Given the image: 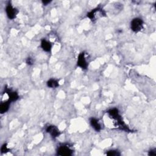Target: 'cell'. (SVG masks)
<instances>
[{
    "instance_id": "1",
    "label": "cell",
    "mask_w": 156,
    "mask_h": 156,
    "mask_svg": "<svg viewBox=\"0 0 156 156\" xmlns=\"http://www.w3.org/2000/svg\"><path fill=\"white\" fill-rule=\"evenodd\" d=\"M107 113L109 115L110 118H112L114 122H116V126H117L119 129L127 132L130 131L129 128L125 125V123L123 121L122 117L120 114H119L118 110L117 109H116V108L111 109L108 111Z\"/></svg>"
},
{
    "instance_id": "2",
    "label": "cell",
    "mask_w": 156,
    "mask_h": 156,
    "mask_svg": "<svg viewBox=\"0 0 156 156\" xmlns=\"http://www.w3.org/2000/svg\"><path fill=\"white\" fill-rule=\"evenodd\" d=\"M105 12L103 9L100 8H97L89 12L87 14V17L92 21H94L98 20L99 18L105 16Z\"/></svg>"
},
{
    "instance_id": "3",
    "label": "cell",
    "mask_w": 156,
    "mask_h": 156,
    "mask_svg": "<svg viewBox=\"0 0 156 156\" xmlns=\"http://www.w3.org/2000/svg\"><path fill=\"white\" fill-rule=\"evenodd\" d=\"M143 27V21L140 18H135L130 23V28L134 32H140Z\"/></svg>"
},
{
    "instance_id": "4",
    "label": "cell",
    "mask_w": 156,
    "mask_h": 156,
    "mask_svg": "<svg viewBox=\"0 0 156 156\" xmlns=\"http://www.w3.org/2000/svg\"><path fill=\"white\" fill-rule=\"evenodd\" d=\"M73 153V151L72 150L69 145H62L59 146L57 149V154L61 156H70Z\"/></svg>"
},
{
    "instance_id": "5",
    "label": "cell",
    "mask_w": 156,
    "mask_h": 156,
    "mask_svg": "<svg viewBox=\"0 0 156 156\" xmlns=\"http://www.w3.org/2000/svg\"><path fill=\"white\" fill-rule=\"evenodd\" d=\"M6 12L7 17L10 20H14L16 18L17 14H18V10L10 4L7 5L6 7Z\"/></svg>"
},
{
    "instance_id": "6",
    "label": "cell",
    "mask_w": 156,
    "mask_h": 156,
    "mask_svg": "<svg viewBox=\"0 0 156 156\" xmlns=\"http://www.w3.org/2000/svg\"><path fill=\"white\" fill-rule=\"evenodd\" d=\"M77 65L79 67L81 68L83 70H86L89 64L87 62L86 54L84 53H81V54H79L78 58Z\"/></svg>"
},
{
    "instance_id": "7",
    "label": "cell",
    "mask_w": 156,
    "mask_h": 156,
    "mask_svg": "<svg viewBox=\"0 0 156 156\" xmlns=\"http://www.w3.org/2000/svg\"><path fill=\"white\" fill-rule=\"evenodd\" d=\"M46 131L47 133L50 134V135L54 138L58 137L61 135V132H60L59 129L54 125L48 126L46 128Z\"/></svg>"
},
{
    "instance_id": "8",
    "label": "cell",
    "mask_w": 156,
    "mask_h": 156,
    "mask_svg": "<svg viewBox=\"0 0 156 156\" xmlns=\"http://www.w3.org/2000/svg\"><path fill=\"white\" fill-rule=\"evenodd\" d=\"M5 93L8 95L9 97V101L10 103L15 102L19 98V95L17 92L12 91L11 89H9L8 88L4 89Z\"/></svg>"
},
{
    "instance_id": "9",
    "label": "cell",
    "mask_w": 156,
    "mask_h": 156,
    "mask_svg": "<svg viewBox=\"0 0 156 156\" xmlns=\"http://www.w3.org/2000/svg\"><path fill=\"white\" fill-rule=\"evenodd\" d=\"M90 123L92 127L97 132H99L101 130V126L98 121V119L95 118H91L90 119Z\"/></svg>"
},
{
    "instance_id": "10",
    "label": "cell",
    "mask_w": 156,
    "mask_h": 156,
    "mask_svg": "<svg viewBox=\"0 0 156 156\" xmlns=\"http://www.w3.org/2000/svg\"><path fill=\"white\" fill-rule=\"evenodd\" d=\"M41 48L45 52H50L52 48V45L46 39H42L41 42Z\"/></svg>"
},
{
    "instance_id": "11",
    "label": "cell",
    "mask_w": 156,
    "mask_h": 156,
    "mask_svg": "<svg viewBox=\"0 0 156 156\" xmlns=\"http://www.w3.org/2000/svg\"><path fill=\"white\" fill-rule=\"evenodd\" d=\"M10 103H11L8 100L7 101L3 102L1 104V105H0V112L1 114L7 112L9 111Z\"/></svg>"
},
{
    "instance_id": "12",
    "label": "cell",
    "mask_w": 156,
    "mask_h": 156,
    "mask_svg": "<svg viewBox=\"0 0 156 156\" xmlns=\"http://www.w3.org/2000/svg\"><path fill=\"white\" fill-rule=\"evenodd\" d=\"M59 86L57 80L54 79H51L47 82V86L50 88H57Z\"/></svg>"
},
{
    "instance_id": "13",
    "label": "cell",
    "mask_w": 156,
    "mask_h": 156,
    "mask_svg": "<svg viewBox=\"0 0 156 156\" xmlns=\"http://www.w3.org/2000/svg\"><path fill=\"white\" fill-rule=\"evenodd\" d=\"M120 154H121L119 153V152L116 150H110L106 152V155L109 156H118L120 155Z\"/></svg>"
},
{
    "instance_id": "14",
    "label": "cell",
    "mask_w": 156,
    "mask_h": 156,
    "mask_svg": "<svg viewBox=\"0 0 156 156\" xmlns=\"http://www.w3.org/2000/svg\"><path fill=\"white\" fill-rule=\"evenodd\" d=\"M9 149L7 148V144L6 143H4V145L1 146V154H4V153H6L7 152H9Z\"/></svg>"
},
{
    "instance_id": "15",
    "label": "cell",
    "mask_w": 156,
    "mask_h": 156,
    "mask_svg": "<svg viewBox=\"0 0 156 156\" xmlns=\"http://www.w3.org/2000/svg\"><path fill=\"white\" fill-rule=\"evenodd\" d=\"M26 62L28 65H32L34 64V59L31 57H28L27 59H26Z\"/></svg>"
},
{
    "instance_id": "16",
    "label": "cell",
    "mask_w": 156,
    "mask_h": 156,
    "mask_svg": "<svg viewBox=\"0 0 156 156\" xmlns=\"http://www.w3.org/2000/svg\"><path fill=\"white\" fill-rule=\"evenodd\" d=\"M148 154H149V155H151V156L155 155H156V152H155V150H151V151H150Z\"/></svg>"
},
{
    "instance_id": "17",
    "label": "cell",
    "mask_w": 156,
    "mask_h": 156,
    "mask_svg": "<svg viewBox=\"0 0 156 156\" xmlns=\"http://www.w3.org/2000/svg\"><path fill=\"white\" fill-rule=\"evenodd\" d=\"M42 2L43 3V4L47 5V4H50L51 3V1H43Z\"/></svg>"
}]
</instances>
